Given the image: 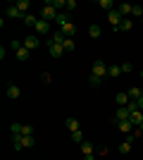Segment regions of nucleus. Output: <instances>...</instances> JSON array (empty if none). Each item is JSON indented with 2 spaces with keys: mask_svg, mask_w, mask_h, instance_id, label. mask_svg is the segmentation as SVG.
<instances>
[{
  "mask_svg": "<svg viewBox=\"0 0 143 160\" xmlns=\"http://www.w3.org/2000/svg\"><path fill=\"white\" fill-rule=\"evenodd\" d=\"M43 41L41 36H36V33H29V36H24V48H29V50H36V48H41Z\"/></svg>",
  "mask_w": 143,
  "mask_h": 160,
  "instance_id": "20e7f679",
  "label": "nucleus"
},
{
  "mask_svg": "<svg viewBox=\"0 0 143 160\" xmlns=\"http://www.w3.org/2000/svg\"><path fill=\"white\" fill-rule=\"evenodd\" d=\"M14 55H17V60H19V62H26L29 58H31V50L21 46V48H19V50H17V53H14Z\"/></svg>",
  "mask_w": 143,
  "mask_h": 160,
  "instance_id": "f8f14e48",
  "label": "nucleus"
},
{
  "mask_svg": "<svg viewBox=\"0 0 143 160\" xmlns=\"http://www.w3.org/2000/svg\"><path fill=\"white\" fill-rule=\"evenodd\" d=\"M5 14L10 17V19H21V22H24V17H26V14H21V12H19V7L14 5V2H10V5L5 7Z\"/></svg>",
  "mask_w": 143,
  "mask_h": 160,
  "instance_id": "39448f33",
  "label": "nucleus"
},
{
  "mask_svg": "<svg viewBox=\"0 0 143 160\" xmlns=\"http://www.w3.org/2000/svg\"><path fill=\"white\" fill-rule=\"evenodd\" d=\"M60 31L64 33L67 38H74V33H76V27H74V24H72V22H69V24H64V27H62Z\"/></svg>",
  "mask_w": 143,
  "mask_h": 160,
  "instance_id": "2eb2a0df",
  "label": "nucleus"
},
{
  "mask_svg": "<svg viewBox=\"0 0 143 160\" xmlns=\"http://www.w3.org/2000/svg\"><path fill=\"white\" fill-rule=\"evenodd\" d=\"M91 74L100 77V79H102V77H107V65H105L102 60H95L93 62V72H91Z\"/></svg>",
  "mask_w": 143,
  "mask_h": 160,
  "instance_id": "0eeeda50",
  "label": "nucleus"
},
{
  "mask_svg": "<svg viewBox=\"0 0 143 160\" xmlns=\"http://www.w3.org/2000/svg\"><path fill=\"white\" fill-rule=\"evenodd\" d=\"M141 24H143V17H141Z\"/></svg>",
  "mask_w": 143,
  "mask_h": 160,
  "instance_id": "ea45409f",
  "label": "nucleus"
},
{
  "mask_svg": "<svg viewBox=\"0 0 143 160\" xmlns=\"http://www.w3.org/2000/svg\"><path fill=\"white\" fill-rule=\"evenodd\" d=\"M50 27H53V22L38 17V22H36V27H34V33L36 36H48V33H50Z\"/></svg>",
  "mask_w": 143,
  "mask_h": 160,
  "instance_id": "f03ea898",
  "label": "nucleus"
},
{
  "mask_svg": "<svg viewBox=\"0 0 143 160\" xmlns=\"http://www.w3.org/2000/svg\"><path fill=\"white\" fill-rule=\"evenodd\" d=\"M81 153H83V155L95 153V148H93V143H91V141H83V143H81Z\"/></svg>",
  "mask_w": 143,
  "mask_h": 160,
  "instance_id": "b1692460",
  "label": "nucleus"
},
{
  "mask_svg": "<svg viewBox=\"0 0 143 160\" xmlns=\"http://www.w3.org/2000/svg\"><path fill=\"white\" fill-rule=\"evenodd\" d=\"M12 148H14V151H21V136H19V134L12 136Z\"/></svg>",
  "mask_w": 143,
  "mask_h": 160,
  "instance_id": "7c9ffc66",
  "label": "nucleus"
},
{
  "mask_svg": "<svg viewBox=\"0 0 143 160\" xmlns=\"http://www.w3.org/2000/svg\"><path fill=\"white\" fill-rule=\"evenodd\" d=\"M83 160H95V153H91V155H83Z\"/></svg>",
  "mask_w": 143,
  "mask_h": 160,
  "instance_id": "e433bc0d",
  "label": "nucleus"
},
{
  "mask_svg": "<svg viewBox=\"0 0 143 160\" xmlns=\"http://www.w3.org/2000/svg\"><path fill=\"white\" fill-rule=\"evenodd\" d=\"M122 19H124V17H122V14H119V10H112V12H107V22H110V24H112V29H115V31H117V29H119V24H122Z\"/></svg>",
  "mask_w": 143,
  "mask_h": 160,
  "instance_id": "423d86ee",
  "label": "nucleus"
},
{
  "mask_svg": "<svg viewBox=\"0 0 143 160\" xmlns=\"http://www.w3.org/2000/svg\"><path fill=\"white\" fill-rule=\"evenodd\" d=\"M45 46H48V53H50V58H55V60L64 55V48H62V43H53V41L48 38V41H45Z\"/></svg>",
  "mask_w": 143,
  "mask_h": 160,
  "instance_id": "7ed1b4c3",
  "label": "nucleus"
},
{
  "mask_svg": "<svg viewBox=\"0 0 143 160\" xmlns=\"http://www.w3.org/2000/svg\"><path fill=\"white\" fill-rule=\"evenodd\" d=\"M67 129L69 132H79V120L76 117H67Z\"/></svg>",
  "mask_w": 143,
  "mask_h": 160,
  "instance_id": "393cba45",
  "label": "nucleus"
},
{
  "mask_svg": "<svg viewBox=\"0 0 143 160\" xmlns=\"http://www.w3.org/2000/svg\"><path fill=\"white\" fill-rule=\"evenodd\" d=\"M64 38H67V36H64L60 29H57V31H53V36H50V41H53V43H62Z\"/></svg>",
  "mask_w": 143,
  "mask_h": 160,
  "instance_id": "bb28decb",
  "label": "nucleus"
},
{
  "mask_svg": "<svg viewBox=\"0 0 143 160\" xmlns=\"http://www.w3.org/2000/svg\"><path fill=\"white\" fill-rule=\"evenodd\" d=\"M131 122H134V127H141V122H143V110H134V112H131Z\"/></svg>",
  "mask_w": 143,
  "mask_h": 160,
  "instance_id": "412c9836",
  "label": "nucleus"
},
{
  "mask_svg": "<svg viewBox=\"0 0 143 160\" xmlns=\"http://www.w3.org/2000/svg\"><path fill=\"white\" fill-rule=\"evenodd\" d=\"M115 100L119 103V108H124V105H129V103H131V98H129V93H126V91H119V93L115 96Z\"/></svg>",
  "mask_w": 143,
  "mask_h": 160,
  "instance_id": "9b49d317",
  "label": "nucleus"
},
{
  "mask_svg": "<svg viewBox=\"0 0 143 160\" xmlns=\"http://www.w3.org/2000/svg\"><path fill=\"white\" fill-rule=\"evenodd\" d=\"M131 143H134V141H129V139H126V141L122 143V146H119V153H129V151H131Z\"/></svg>",
  "mask_w": 143,
  "mask_h": 160,
  "instance_id": "2f4dec72",
  "label": "nucleus"
},
{
  "mask_svg": "<svg viewBox=\"0 0 143 160\" xmlns=\"http://www.w3.org/2000/svg\"><path fill=\"white\" fill-rule=\"evenodd\" d=\"M88 36L91 38H100V24H91L88 27Z\"/></svg>",
  "mask_w": 143,
  "mask_h": 160,
  "instance_id": "5701e85b",
  "label": "nucleus"
},
{
  "mask_svg": "<svg viewBox=\"0 0 143 160\" xmlns=\"http://www.w3.org/2000/svg\"><path fill=\"white\" fill-rule=\"evenodd\" d=\"M117 10H119V14H122V17H129L131 10H134V5H129V2H119V7H117Z\"/></svg>",
  "mask_w": 143,
  "mask_h": 160,
  "instance_id": "aec40b11",
  "label": "nucleus"
},
{
  "mask_svg": "<svg viewBox=\"0 0 143 160\" xmlns=\"http://www.w3.org/2000/svg\"><path fill=\"white\" fill-rule=\"evenodd\" d=\"M5 93H7V98H10V100H17V98H21V88L17 86V84H7Z\"/></svg>",
  "mask_w": 143,
  "mask_h": 160,
  "instance_id": "6e6552de",
  "label": "nucleus"
},
{
  "mask_svg": "<svg viewBox=\"0 0 143 160\" xmlns=\"http://www.w3.org/2000/svg\"><path fill=\"white\" fill-rule=\"evenodd\" d=\"M117 124H119V132H124V134H131V132H134V129H136V127H134V122H131V120L117 122Z\"/></svg>",
  "mask_w": 143,
  "mask_h": 160,
  "instance_id": "ddd939ff",
  "label": "nucleus"
},
{
  "mask_svg": "<svg viewBox=\"0 0 143 160\" xmlns=\"http://www.w3.org/2000/svg\"><path fill=\"white\" fill-rule=\"evenodd\" d=\"M126 93H129V98H131V100H138V98L143 96V88H141V86H131Z\"/></svg>",
  "mask_w": 143,
  "mask_h": 160,
  "instance_id": "f3484780",
  "label": "nucleus"
},
{
  "mask_svg": "<svg viewBox=\"0 0 143 160\" xmlns=\"http://www.w3.org/2000/svg\"><path fill=\"white\" fill-rule=\"evenodd\" d=\"M131 17L141 19V17H143V7H141V5H134V10H131Z\"/></svg>",
  "mask_w": 143,
  "mask_h": 160,
  "instance_id": "c756f323",
  "label": "nucleus"
},
{
  "mask_svg": "<svg viewBox=\"0 0 143 160\" xmlns=\"http://www.w3.org/2000/svg\"><path fill=\"white\" fill-rule=\"evenodd\" d=\"M36 146V136H21V148H34Z\"/></svg>",
  "mask_w": 143,
  "mask_h": 160,
  "instance_id": "4be33fe9",
  "label": "nucleus"
},
{
  "mask_svg": "<svg viewBox=\"0 0 143 160\" xmlns=\"http://www.w3.org/2000/svg\"><path fill=\"white\" fill-rule=\"evenodd\" d=\"M98 5H100V10H105V12H112V10H115V2H112V0H100Z\"/></svg>",
  "mask_w": 143,
  "mask_h": 160,
  "instance_id": "a878e982",
  "label": "nucleus"
},
{
  "mask_svg": "<svg viewBox=\"0 0 143 160\" xmlns=\"http://www.w3.org/2000/svg\"><path fill=\"white\" fill-rule=\"evenodd\" d=\"M131 29H134V19H131V17H124L117 31H131Z\"/></svg>",
  "mask_w": 143,
  "mask_h": 160,
  "instance_id": "4468645a",
  "label": "nucleus"
},
{
  "mask_svg": "<svg viewBox=\"0 0 143 160\" xmlns=\"http://www.w3.org/2000/svg\"><path fill=\"white\" fill-rule=\"evenodd\" d=\"M62 48H64V53H74V50H76L74 38H64V41H62Z\"/></svg>",
  "mask_w": 143,
  "mask_h": 160,
  "instance_id": "a211bd4d",
  "label": "nucleus"
},
{
  "mask_svg": "<svg viewBox=\"0 0 143 160\" xmlns=\"http://www.w3.org/2000/svg\"><path fill=\"white\" fill-rule=\"evenodd\" d=\"M138 110H143V96L138 98Z\"/></svg>",
  "mask_w": 143,
  "mask_h": 160,
  "instance_id": "4c0bfd02",
  "label": "nucleus"
},
{
  "mask_svg": "<svg viewBox=\"0 0 143 160\" xmlns=\"http://www.w3.org/2000/svg\"><path fill=\"white\" fill-rule=\"evenodd\" d=\"M100 77H95V74H91V77H88V86H93V88H98V86H100Z\"/></svg>",
  "mask_w": 143,
  "mask_h": 160,
  "instance_id": "c85d7f7f",
  "label": "nucleus"
},
{
  "mask_svg": "<svg viewBox=\"0 0 143 160\" xmlns=\"http://www.w3.org/2000/svg\"><path fill=\"white\" fill-rule=\"evenodd\" d=\"M119 74H122V65H107V77L117 79Z\"/></svg>",
  "mask_w": 143,
  "mask_h": 160,
  "instance_id": "dca6fc26",
  "label": "nucleus"
},
{
  "mask_svg": "<svg viewBox=\"0 0 143 160\" xmlns=\"http://www.w3.org/2000/svg\"><path fill=\"white\" fill-rule=\"evenodd\" d=\"M69 22H72V19H69V12H57V17H55V27H64V24H69Z\"/></svg>",
  "mask_w": 143,
  "mask_h": 160,
  "instance_id": "9d476101",
  "label": "nucleus"
},
{
  "mask_svg": "<svg viewBox=\"0 0 143 160\" xmlns=\"http://www.w3.org/2000/svg\"><path fill=\"white\" fill-rule=\"evenodd\" d=\"M141 79H143V69H141Z\"/></svg>",
  "mask_w": 143,
  "mask_h": 160,
  "instance_id": "58836bf2",
  "label": "nucleus"
},
{
  "mask_svg": "<svg viewBox=\"0 0 143 160\" xmlns=\"http://www.w3.org/2000/svg\"><path fill=\"white\" fill-rule=\"evenodd\" d=\"M14 5L19 7V12H21V14H29V10H31V2H29V0H17Z\"/></svg>",
  "mask_w": 143,
  "mask_h": 160,
  "instance_id": "6ab92c4d",
  "label": "nucleus"
},
{
  "mask_svg": "<svg viewBox=\"0 0 143 160\" xmlns=\"http://www.w3.org/2000/svg\"><path fill=\"white\" fill-rule=\"evenodd\" d=\"M72 141H76V143H83V134H81V129H79V132H72Z\"/></svg>",
  "mask_w": 143,
  "mask_h": 160,
  "instance_id": "473e14b6",
  "label": "nucleus"
},
{
  "mask_svg": "<svg viewBox=\"0 0 143 160\" xmlns=\"http://www.w3.org/2000/svg\"><path fill=\"white\" fill-rule=\"evenodd\" d=\"M126 72H134V65H131V62H124L122 65V74H126Z\"/></svg>",
  "mask_w": 143,
  "mask_h": 160,
  "instance_id": "72a5a7b5",
  "label": "nucleus"
},
{
  "mask_svg": "<svg viewBox=\"0 0 143 160\" xmlns=\"http://www.w3.org/2000/svg\"><path fill=\"white\" fill-rule=\"evenodd\" d=\"M36 22H38L36 14H26V17H24V27H36Z\"/></svg>",
  "mask_w": 143,
  "mask_h": 160,
  "instance_id": "cd10ccee",
  "label": "nucleus"
},
{
  "mask_svg": "<svg viewBox=\"0 0 143 160\" xmlns=\"http://www.w3.org/2000/svg\"><path fill=\"white\" fill-rule=\"evenodd\" d=\"M55 17H57V10L53 7V0H45V5H43V10H41V19L55 22Z\"/></svg>",
  "mask_w": 143,
  "mask_h": 160,
  "instance_id": "f257e3e1",
  "label": "nucleus"
},
{
  "mask_svg": "<svg viewBox=\"0 0 143 160\" xmlns=\"http://www.w3.org/2000/svg\"><path fill=\"white\" fill-rule=\"evenodd\" d=\"M115 120L117 122H124V120H131V110L126 105L124 108H117V115H115Z\"/></svg>",
  "mask_w": 143,
  "mask_h": 160,
  "instance_id": "1a4fd4ad",
  "label": "nucleus"
},
{
  "mask_svg": "<svg viewBox=\"0 0 143 160\" xmlns=\"http://www.w3.org/2000/svg\"><path fill=\"white\" fill-rule=\"evenodd\" d=\"M74 10H76V2L74 0H67V12H74Z\"/></svg>",
  "mask_w": 143,
  "mask_h": 160,
  "instance_id": "c9c22d12",
  "label": "nucleus"
},
{
  "mask_svg": "<svg viewBox=\"0 0 143 160\" xmlns=\"http://www.w3.org/2000/svg\"><path fill=\"white\" fill-rule=\"evenodd\" d=\"M21 46H24V43H21V41H12V43H10V48H12L14 53H17V50H19Z\"/></svg>",
  "mask_w": 143,
  "mask_h": 160,
  "instance_id": "f704fd0d",
  "label": "nucleus"
}]
</instances>
